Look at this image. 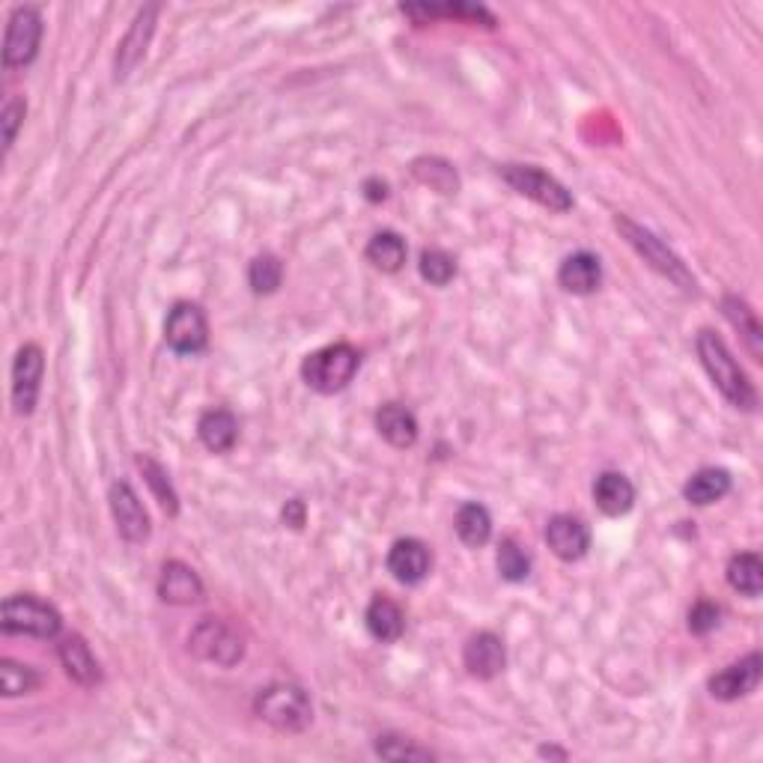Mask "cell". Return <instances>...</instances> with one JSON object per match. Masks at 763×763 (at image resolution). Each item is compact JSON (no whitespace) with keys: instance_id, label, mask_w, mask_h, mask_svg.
<instances>
[{"instance_id":"6da1fadb","label":"cell","mask_w":763,"mask_h":763,"mask_svg":"<svg viewBox=\"0 0 763 763\" xmlns=\"http://www.w3.org/2000/svg\"><path fill=\"white\" fill-rule=\"evenodd\" d=\"M698 358H701V365L713 379V385L719 388L722 397L728 400L730 406L746 412H752L758 406V391L749 382V377L742 373V367L737 365V358L730 355L719 334L707 332V329L698 334Z\"/></svg>"},{"instance_id":"7a4b0ae2","label":"cell","mask_w":763,"mask_h":763,"mask_svg":"<svg viewBox=\"0 0 763 763\" xmlns=\"http://www.w3.org/2000/svg\"><path fill=\"white\" fill-rule=\"evenodd\" d=\"M254 713L260 719L284 734H301L313 719L308 692L296 683H272L254 698Z\"/></svg>"},{"instance_id":"3957f363","label":"cell","mask_w":763,"mask_h":763,"mask_svg":"<svg viewBox=\"0 0 763 763\" xmlns=\"http://www.w3.org/2000/svg\"><path fill=\"white\" fill-rule=\"evenodd\" d=\"M358 367H361V355L355 346L332 344L310 353L301 361V377H305L308 388L320 391V394H337L353 382Z\"/></svg>"},{"instance_id":"277c9868","label":"cell","mask_w":763,"mask_h":763,"mask_svg":"<svg viewBox=\"0 0 763 763\" xmlns=\"http://www.w3.org/2000/svg\"><path fill=\"white\" fill-rule=\"evenodd\" d=\"M0 627L7 635H31V639H57L63 630L60 611L31 594H15L3 599Z\"/></svg>"},{"instance_id":"5b68a950","label":"cell","mask_w":763,"mask_h":763,"mask_svg":"<svg viewBox=\"0 0 763 763\" xmlns=\"http://www.w3.org/2000/svg\"><path fill=\"white\" fill-rule=\"evenodd\" d=\"M189 651L203 659V663L233 668L245 656V642L239 630H233L230 623L222 618H203L191 630Z\"/></svg>"},{"instance_id":"8992f818","label":"cell","mask_w":763,"mask_h":763,"mask_svg":"<svg viewBox=\"0 0 763 763\" xmlns=\"http://www.w3.org/2000/svg\"><path fill=\"white\" fill-rule=\"evenodd\" d=\"M501 177L508 182L510 189L520 191L522 198L537 200L540 206L555 212H567L573 210V198L570 191L558 182L555 177H549L546 170L534 165H504L501 167Z\"/></svg>"},{"instance_id":"52a82bcc","label":"cell","mask_w":763,"mask_h":763,"mask_svg":"<svg viewBox=\"0 0 763 763\" xmlns=\"http://www.w3.org/2000/svg\"><path fill=\"white\" fill-rule=\"evenodd\" d=\"M43 43V15L34 7H15L7 24L3 39V67L22 69L34 63L36 51Z\"/></svg>"},{"instance_id":"ba28073f","label":"cell","mask_w":763,"mask_h":763,"mask_svg":"<svg viewBox=\"0 0 763 763\" xmlns=\"http://www.w3.org/2000/svg\"><path fill=\"white\" fill-rule=\"evenodd\" d=\"M165 341L174 353L198 355L210 344V325H206V313L191 305V301H179L177 308L170 310V317L165 322Z\"/></svg>"},{"instance_id":"9c48e42d","label":"cell","mask_w":763,"mask_h":763,"mask_svg":"<svg viewBox=\"0 0 763 763\" xmlns=\"http://www.w3.org/2000/svg\"><path fill=\"white\" fill-rule=\"evenodd\" d=\"M615 224H618V230H623V236L630 239L632 248H639V254H642L653 269H659L665 277H671V281H675V284H680L683 289H695V277L689 275L687 266L680 263V257L671 254V251H668V248H665V245L659 242L653 233L642 230V227H635L630 218H620V215Z\"/></svg>"},{"instance_id":"30bf717a","label":"cell","mask_w":763,"mask_h":763,"mask_svg":"<svg viewBox=\"0 0 763 763\" xmlns=\"http://www.w3.org/2000/svg\"><path fill=\"white\" fill-rule=\"evenodd\" d=\"M45 358L36 344H27L19 349L12 361V406L19 415H31L39 400V382H43Z\"/></svg>"},{"instance_id":"8fae6325","label":"cell","mask_w":763,"mask_h":763,"mask_svg":"<svg viewBox=\"0 0 763 763\" xmlns=\"http://www.w3.org/2000/svg\"><path fill=\"white\" fill-rule=\"evenodd\" d=\"M108 501H111L114 522H117V532L126 537L129 543H146L150 540V513L141 504V498L134 492L126 480H117L108 489Z\"/></svg>"},{"instance_id":"7c38bea8","label":"cell","mask_w":763,"mask_h":763,"mask_svg":"<svg viewBox=\"0 0 763 763\" xmlns=\"http://www.w3.org/2000/svg\"><path fill=\"white\" fill-rule=\"evenodd\" d=\"M432 570V552L427 543L406 537L397 540L388 552V573L397 579L400 585H418Z\"/></svg>"},{"instance_id":"4fadbf2b","label":"cell","mask_w":763,"mask_h":763,"mask_svg":"<svg viewBox=\"0 0 763 763\" xmlns=\"http://www.w3.org/2000/svg\"><path fill=\"white\" fill-rule=\"evenodd\" d=\"M465 671L477 680H492L504 671L508 665V651H504V642L498 639L496 632H477L465 642L463 651Z\"/></svg>"},{"instance_id":"5bb4252c","label":"cell","mask_w":763,"mask_h":763,"mask_svg":"<svg viewBox=\"0 0 763 763\" xmlns=\"http://www.w3.org/2000/svg\"><path fill=\"white\" fill-rule=\"evenodd\" d=\"M761 653H749L740 663L728 665L725 671H719L716 677H710V695L719 698V701H737V698H746L749 692L758 689L761 683Z\"/></svg>"},{"instance_id":"9a60e30c","label":"cell","mask_w":763,"mask_h":763,"mask_svg":"<svg viewBox=\"0 0 763 763\" xmlns=\"http://www.w3.org/2000/svg\"><path fill=\"white\" fill-rule=\"evenodd\" d=\"M155 15H158V7H144V10L134 15L129 34L122 36L120 48H117V63H114V75H117V81L129 75V72L144 60L146 45H150L155 31Z\"/></svg>"},{"instance_id":"2e32d148","label":"cell","mask_w":763,"mask_h":763,"mask_svg":"<svg viewBox=\"0 0 763 763\" xmlns=\"http://www.w3.org/2000/svg\"><path fill=\"white\" fill-rule=\"evenodd\" d=\"M546 543L561 561H579V558H585L587 546H591V532L582 520L558 513L546 525Z\"/></svg>"},{"instance_id":"e0dca14e","label":"cell","mask_w":763,"mask_h":763,"mask_svg":"<svg viewBox=\"0 0 763 763\" xmlns=\"http://www.w3.org/2000/svg\"><path fill=\"white\" fill-rule=\"evenodd\" d=\"M158 597L170 606H191L203 599V582L200 575L182 561H167L158 575Z\"/></svg>"},{"instance_id":"ac0fdd59","label":"cell","mask_w":763,"mask_h":763,"mask_svg":"<svg viewBox=\"0 0 763 763\" xmlns=\"http://www.w3.org/2000/svg\"><path fill=\"white\" fill-rule=\"evenodd\" d=\"M558 284L573 293V296H591L597 293L599 284H603V266H599V257H594L591 251H579V254H570L558 269Z\"/></svg>"},{"instance_id":"d6986e66","label":"cell","mask_w":763,"mask_h":763,"mask_svg":"<svg viewBox=\"0 0 763 763\" xmlns=\"http://www.w3.org/2000/svg\"><path fill=\"white\" fill-rule=\"evenodd\" d=\"M57 656H60V665L67 668V675L81 687H96L102 680L99 663H96L90 644L81 635H67L63 642L57 644Z\"/></svg>"},{"instance_id":"ffe728a7","label":"cell","mask_w":763,"mask_h":763,"mask_svg":"<svg viewBox=\"0 0 763 763\" xmlns=\"http://www.w3.org/2000/svg\"><path fill=\"white\" fill-rule=\"evenodd\" d=\"M594 501L606 516H623L635 504V487L620 472H603L594 484Z\"/></svg>"},{"instance_id":"44dd1931","label":"cell","mask_w":763,"mask_h":763,"mask_svg":"<svg viewBox=\"0 0 763 763\" xmlns=\"http://www.w3.org/2000/svg\"><path fill=\"white\" fill-rule=\"evenodd\" d=\"M377 430L394 448H412V444L418 442V420L400 403H385L377 412Z\"/></svg>"},{"instance_id":"7402d4cb","label":"cell","mask_w":763,"mask_h":763,"mask_svg":"<svg viewBox=\"0 0 763 763\" xmlns=\"http://www.w3.org/2000/svg\"><path fill=\"white\" fill-rule=\"evenodd\" d=\"M365 623L370 635L382 644L397 642L403 630H406V618H403V609H400L394 599L377 597L370 606H367Z\"/></svg>"},{"instance_id":"603a6c76","label":"cell","mask_w":763,"mask_h":763,"mask_svg":"<svg viewBox=\"0 0 763 763\" xmlns=\"http://www.w3.org/2000/svg\"><path fill=\"white\" fill-rule=\"evenodd\" d=\"M200 442L206 444L212 454H227L239 439V424L227 409H210L198 424Z\"/></svg>"},{"instance_id":"cb8c5ba5","label":"cell","mask_w":763,"mask_h":763,"mask_svg":"<svg viewBox=\"0 0 763 763\" xmlns=\"http://www.w3.org/2000/svg\"><path fill=\"white\" fill-rule=\"evenodd\" d=\"M730 492V475L725 468H701L698 475L689 477V484L683 487V496H687L689 504L695 508H707V504H716Z\"/></svg>"},{"instance_id":"d4e9b609","label":"cell","mask_w":763,"mask_h":763,"mask_svg":"<svg viewBox=\"0 0 763 763\" xmlns=\"http://www.w3.org/2000/svg\"><path fill=\"white\" fill-rule=\"evenodd\" d=\"M456 534H460V540L468 549L487 546L489 537H492V516H489V510L484 504H477V501L463 504V508L456 510Z\"/></svg>"},{"instance_id":"484cf974","label":"cell","mask_w":763,"mask_h":763,"mask_svg":"<svg viewBox=\"0 0 763 763\" xmlns=\"http://www.w3.org/2000/svg\"><path fill=\"white\" fill-rule=\"evenodd\" d=\"M728 585L740 591L742 597H761L763 591V561L754 552H740L730 558Z\"/></svg>"},{"instance_id":"4316f807","label":"cell","mask_w":763,"mask_h":763,"mask_svg":"<svg viewBox=\"0 0 763 763\" xmlns=\"http://www.w3.org/2000/svg\"><path fill=\"white\" fill-rule=\"evenodd\" d=\"M365 254L379 272L394 275V272H400L403 263H406V242H403L394 230H382L367 242Z\"/></svg>"},{"instance_id":"83f0119b","label":"cell","mask_w":763,"mask_h":763,"mask_svg":"<svg viewBox=\"0 0 763 763\" xmlns=\"http://www.w3.org/2000/svg\"><path fill=\"white\" fill-rule=\"evenodd\" d=\"M138 468H141L146 487H150V492L155 496V501L162 504V510H165L167 516H177L179 498H177V489H174V484H170V477H167L165 468L155 463L153 456H146V454L138 456Z\"/></svg>"},{"instance_id":"f1b7e54d","label":"cell","mask_w":763,"mask_h":763,"mask_svg":"<svg viewBox=\"0 0 763 763\" xmlns=\"http://www.w3.org/2000/svg\"><path fill=\"white\" fill-rule=\"evenodd\" d=\"M412 174H415L418 182L430 186L439 194H456L460 191V177L444 158H418V162H412Z\"/></svg>"},{"instance_id":"f546056e","label":"cell","mask_w":763,"mask_h":763,"mask_svg":"<svg viewBox=\"0 0 763 763\" xmlns=\"http://www.w3.org/2000/svg\"><path fill=\"white\" fill-rule=\"evenodd\" d=\"M725 317H728L730 322H734V329L746 337V344H749V349H752L754 358H761V322H758V313H754L746 301L740 299V296H728L725 299Z\"/></svg>"},{"instance_id":"4dcf8cb0","label":"cell","mask_w":763,"mask_h":763,"mask_svg":"<svg viewBox=\"0 0 763 763\" xmlns=\"http://www.w3.org/2000/svg\"><path fill=\"white\" fill-rule=\"evenodd\" d=\"M496 561H498V573L504 575L508 582H525L528 573H532V555L525 552L513 537L501 540Z\"/></svg>"},{"instance_id":"1f68e13d","label":"cell","mask_w":763,"mask_h":763,"mask_svg":"<svg viewBox=\"0 0 763 763\" xmlns=\"http://www.w3.org/2000/svg\"><path fill=\"white\" fill-rule=\"evenodd\" d=\"M284 281V263L277 260L275 254H260L251 260V269H248V284L254 289L257 296H269L275 293Z\"/></svg>"},{"instance_id":"d6a6232c","label":"cell","mask_w":763,"mask_h":763,"mask_svg":"<svg viewBox=\"0 0 763 763\" xmlns=\"http://www.w3.org/2000/svg\"><path fill=\"white\" fill-rule=\"evenodd\" d=\"M418 269L420 277L430 281L432 287H448L456 277V260L448 254V251H442V248H427V251L420 254Z\"/></svg>"},{"instance_id":"836d02e7","label":"cell","mask_w":763,"mask_h":763,"mask_svg":"<svg viewBox=\"0 0 763 763\" xmlns=\"http://www.w3.org/2000/svg\"><path fill=\"white\" fill-rule=\"evenodd\" d=\"M36 687H39V675H36L31 665L15 663V659H3L0 663V689H3V695H27Z\"/></svg>"},{"instance_id":"e575fe53","label":"cell","mask_w":763,"mask_h":763,"mask_svg":"<svg viewBox=\"0 0 763 763\" xmlns=\"http://www.w3.org/2000/svg\"><path fill=\"white\" fill-rule=\"evenodd\" d=\"M412 19H436V15H451V19H468V22H484L487 27H496V19L484 7H465V3H448V7H403Z\"/></svg>"},{"instance_id":"d590c367","label":"cell","mask_w":763,"mask_h":763,"mask_svg":"<svg viewBox=\"0 0 763 763\" xmlns=\"http://www.w3.org/2000/svg\"><path fill=\"white\" fill-rule=\"evenodd\" d=\"M377 754H382L388 761H432L436 758L430 749H420V746L403 740V737H379Z\"/></svg>"},{"instance_id":"8d00e7d4","label":"cell","mask_w":763,"mask_h":763,"mask_svg":"<svg viewBox=\"0 0 763 763\" xmlns=\"http://www.w3.org/2000/svg\"><path fill=\"white\" fill-rule=\"evenodd\" d=\"M719 618H722L719 606H713V603H707V599H701L695 609L689 611V630L695 632V635H707V632H713L716 627H719Z\"/></svg>"},{"instance_id":"74e56055","label":"cell","mask_w":763,"mask_h":763,"mask_svg":"<svg viewBox=\"0 0 763 763\" xmlns=\"http://www.w3.org/2000/svg\"><path fill=\"white\" fill-rule=\"evenodd\" d=\"M24 114H27V105L24 99H10L7 108H3V150H12L15 144V134H19V126H22Z\"/></svg>"},{"instance_id":"f35d334b","label":"cell","mask_w":763,"mask_h":763,"mask_svg":"<svg viewBox=\"0 0 763 763\" xmlns=\"http://www.w3.org/2000/svg\"><path fill=\"white\" fill-rule=\"evenodd\" d=\"M284 522L293 525V528H301V525H305V504H301V501H287V508H284Z\"/></svg>"},{"instance_id":"ab89813d","label":"cell","mask_w":763,"mask_h":763,"mask_svg":"<svg viewBox=\"0 0 763 763\" xmlns=\"http://www.w3.org/2000/svg\"><path fill=\"white\" fill-rule=\"evenodd\" d=\"M365 189H367V198H370V200H385L388 198V186H385V182H377V179H370Z\"/></svg>"}]
</instances>
